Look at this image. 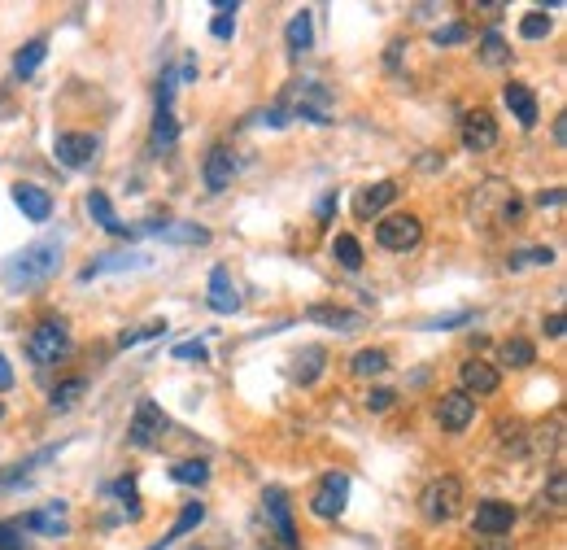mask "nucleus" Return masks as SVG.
Wrapping results in <instances>:
<instances>
[{
	"instance_id": "obj_9",
	"label": "nucleus",
	"mask_w": 567,
	"mask_h": 550,
	"mask_svg": "<svg viewBox=\"0 0 567 550\" xmlns=\"http://www.w3.org/2000/svg\"><path fill=\"white\" fill-rule=\"evenodd\" d=\"M96 149H101V140L88 136V131H62V136L53 140V153L57 162L70 166V171H83V166H92Z\"/></svg>"
},
{
	"instance_id": "obj_48",
	"label": "nucleus",
	"mask_w": 567,
	"mask_h": 550,
	"mask_svg": "<svg viewBox=\"0 0 567 550\" xmlns=\"http://www.w3.org/2000/svg\"><path fill=\"white\" fill-rule=\"evenodd\" d=\"M537 206H563V188H550V193H541Z\"/></svg>"
},
{
	"instance_id": "obj_29",
	"label": "nucleus",
	"mask_w": 567,
	"mask_h": 550,
	"mask_svg": "<svg viewBox=\"0 0 567 550\" xmlns=\"http://www.w3.org/2000/svg\"><path fill=\"white\" fill-rule=\"evenodd\" d=\"M205 520V502H197V498H192V502H184V507H179V520L171 524V533H166V542H179V537H188L192 529H197V524Z\"/></svg>"
},
{
	"instance_id": "obj_36",
	"label": "nucleus",
	"mask_w": 567,
	"mask_h": 550,
	"mask_svg": "<svg viewBox=\"0 0 567 550\" xmlns=\"http://www.w3.org/2000/svg\"><path fill=\"white\" fill-rule=\"evenodd\" d=\"M550 31H554V22H550L546 9H533V14L520 18V35H524V40H546Z\"/></svg>"
},
{
	"instance_id": "obj_31",
	"label": "nucleus",
	"mask_w": 567,
	"mask_h": 550,
	"mask_svg": "<svg viewBox=\"0 0 567 550\" xmlns=\"http://www.w3.org/2000/svg\"><path fill=\"white\" fill-rule=\"evenodd\" d=\"M502 363H506V367H533V363H537L533 341H524V337L502 341Z\"/></svg>"
},
{
	"instance_id": "obj_45",
	"label": "nucleus",
	"mask_w": 567,
	"mask_h": 550,
	"mask_svg": "<svg viewBox=\"0 0 567 550\" xmlns=\"http://www.w3.org/2000/svg\"><path fill=\"white\" fill-rule=\"evenodd\" d=\"M563 324H567V319H563V310H554V315H546V324H541V328H546V337L559 341V337H563Z\"/></svg>"
},
{
	"instance_id": "obj_46",
	"label": "nucleus",
	"mask_w": 567,
	"mask_h": 550,
	"mask_svg": "<svg viewBox=\"0 0 567 550\" xmlns=\"http://www.w3.org/2000/svg\"><path fill=\"white\" fill-rule=\"evenodd\" d=\"M476 550H511V537H476Z\"/></svg>"
},
{
	"instance_id": "obj_18",
	"label": "nucleus",
	"mask_w": 567,
	"mask_h": 550,
	"mask_svg": "<svg viewBox=\"0 0 567 550\" xmlns=\"http://www.w3.org/2000/svg\"><path fill=\"white\" fill-rule=\"evenodd\" d=\"M22 533H44V537H62L66 533V502H48L40 511H27V516H18Z\"/></svg>"
},
{
	"instance_id": "obj_7",
	"label": "nucleus",
	"mask_w": 567,
	"mask_h": 550,
	"mask_svg": "<svg viewBox=\"0 0 567 550\" xmlns=\"http://www.w3.org/2000/svg\"><path fill=\"white\" fill-rule=\"evenodd\" d=\"M345 502H349V476L345 472H328L319 481L315 494H310V511H315L319 520H336L345 511Z\"/></svg>"
},
{
	"instance_id": "obj_34",
	"label": "nucleus",
	"mask_w": 567,
	"mask_h": 550,
	"mask_svg": "<svg viewBox=\"0 0 567 550\" xmlns=\"http://www.w3.org/2000/svg\"><path fill=\"white\" fill-rule=\"evenodd\" d=\"M554 262V249L550 245H537V249H515L511 258H506V267L520 271V267H550Z\"/></svg>"
},
{
	"instance_id": "obj_2",
	"label": "nucleus",
	"mask_w": 567,
	"mask_h": 550,
	"mask_svg": "<svg viewBox=\"0 0 567 550\" xmlns=\"http://www.w3.org/2000/svg\"><path fill=\"white\" fill-rule=\"evenodd\" d=\"M66 354H70V328H66V319H44V324L31 328L27 358H31L35 367H48V363H57V358H66Z\"/></svg>"
},
{
	"instance_id": "obj_3",
	"label": "nucleus",
	"mask_w": 567,
	"mask_h": 550,
	"mask_svg": "<svg viewBox=\"0 0 567 550\" xmlns=\"http://www.w3.org/2000/svg\"><path fill=\"white\" fill-rule=\"evenodd\" d=\"M419 507H424V516L432 524L454 520L458 507H463V481H458V476H441V481H432L424 494H419Z\"/></svg>"
},
{
	"instance_id": "obj_35",
	"label": "nucleus",
	"mask_w": 567,
	"mask_h": 550,
	"mask_svg": "<svg viewBox=\"0 0 567 550\" xmlns=\"http://www.w3.org/2000/svg\"><path fill=\"white\" fill-rule=\"evenodd\" d=\"M236 0H219L214 5V22H210V31L219 35V40H232V31H236Z\"/></svg>"
},
{
	"instance_id": "obj_6",
	"label": "nucleus",
	"mask_w": 567,
	"mask_h": 550,
	"mask_svg": "<svg viewBox=\"0 0 567 550\" xmlns=\"http://www.w3.org/2000/svg\"><path fill=\"white\" fill-rule=\"evenodd\" d=\"M171 433V420H166V411L158 402H149L144 398L140 406H136V415H131V428H127V441L136 450H149V446H158V441Z\"/></svg>"
},
{
	"instance_id": "obj_38",
	"label": "nucleus",
	"mask_w": 567,
	"mask_h": 550,
	"mask_svg": "<svg viewBox=\"0 0 567 550\" xmlns=\"http://www.w3.org/2000/svg\"><path fill=\"white\" fill-rule=\"evenodd\" d=\"M162 332H166V319H153V324H140V328L123 332V337H118V345H123V350H131V345H140V341H153V337H162Z\"/></svg>"
},
{
	"instance_id": "obj_26",
	"label": "nucleus",
	"mask_w": 567,
	"mask_h": 550,
	"mask_svg": "<svg viewBox=\"0 0 567 550\" xmlns=\"http://www.w3.org/2000/svg\"><path fill=\"white\" fill-rule=\"evenodd\" d=\"M44 57H48V40H44V35H35V40L22 44L18 57H14V79H31L35 70H40Z\"/></svg>"
},
{
	"instance_id": "obj_1",
	"label": "nucleus",
	"mask_w": 567,
	"mask_h": 550,
	"mask_svg": "<svg viewBox=\"0 0 567 550\" xmlns=\"http://www.w3.org/2000/svg\"><path fill=\"white\" fill-rule=\"evenodd\" d=\"M62 267V241H53V236H44V241H35L27 249H18L14 258L5 262V271H0V280H5L9 293H27V289H40L48 284Z\"/></svg>"
},
{
	"instance_id": "obj_50",
	"label": "nucleus",
	"mask_w": 567,
	"mask_h": 550,
	"mask_svg": "<svg viewBox=\"0 0 567 550\" xmlns=\"http://www.w3.org/2000/svg\"><path fill=\"white\" fill-rule=\"evenodd\" d=\"M563 140H567V123L563 118H554V145H563Z\"/></svg>"
},
{
	"instance_id": "obj_49",
	"label": "nucleus",
	"mask_w": 567,
	"mask_h": 550,
	"mask_svg": "<svg viewBox=\"0 0 567 550\" xmlns=\"http://www.w3.org/2000/svg\"><path fill=\"white\" fill-rule=\"evenodd\" d=\"M332 214H336V193L319 201V219H323V223H328V219H332Z\"/></svg>"
},
{
	"instance_id": "obj_43",
	"label": "nucleus",
	"mask_w": 567,
	"mask_h": 550,
	"mask_svg": "<svg viewBox=\"0 0 567 550\" xmlns=\"http://www.w3.org/2000/svg\"><path fill=\"white\" fill-rule=\"evenodd\" d=\"M393 398H397L393 389H371V393H367V411H389Z\"/></svg>"
},
{
	"instance_id": "obj_24",
	"label": "nucleus",
	"mask_w": 567,
	"mask_h": 550,
	"mask_svg": "<svg viewBox=\"0 0 567 550\" xmlns=\"http://www.w3.org/2000/svg\"><path fill=\"white\" fill-rule=\"evenodd\" d=\"M284 44H288V53H306L310 44H315V14H310V9L293 14V22L284 27Z\"/></svg>"
},
{
	"instance_id": "obj_23",
	"label": "nucleus",
	"mask_w": 567,
	"mask_h": 550,
	"mask_svg": "<svg viewBox=\"0 0 567 550\" xmlns=\"http://www.w3.org/2000/svg\"><path fill=\"white\" fill-rule=\"evenodd\" d=\"M306 319L310 324H328L336 332H354L358 324H363V315H358V310H345V306H310Z\"/></svg>"
},
{
	"instance_id": "obj_52",
	"label": "nucleus",
	"mask_w": 567,
	"mask_h": 550,
	"mask_svg": "<svg viewBox=\"0 0 567 550\" xmlns=\"http://www.w3.org/2000/svg\"><path fill=\"white\" fill-rule=\"evenodd\" d=\"M192 550H201V546H192Z\"/></svg>"
},
{
	"instance_id": "obj_5",
	"label": "nucleus",
	"mask_w": 567,
	"mask_h": 550,
	"mask_svg": "<svg viewBox=\"0 0 567 550\" xmlns=\"http://www.w3.org/2000/svg\"><path fill=\"white\" fill-rule=\"evenodd\" d=\"M293 118H306V123H319V127H328L332 118H328V110H332V92L323 88L319 79H297L293 83Z\"/></svg>"
},
{
	"instance_id": "obj_8",
	"label": "nucleus",
	"mask_w": 567,
	"mask_h": 550,
	"mask_svg": "<svg viewBox=\"0 0 567 550\" xmlns=\"http://www.w3.org/2000/svg\"><path fill=\"white\" fill-rule=\"evenodd\" d=\"M262 511H267V520H271L275 537H280V546H284V550H297V524H293V507H288V494H284L280 485H271L267 494H262Z\"/></svg>"
},
{
	"instance_id": "obj_40",
	"label": "nucleus",
	"mask_w": 567,
	"mask_h": 550,
	"mask_svg": "<svg viewBox=\"0 0 567 550\" xmlns=\"http://www.w3.org/2000/svg\"><path fill=\"white\" fill-rule=\"evenodd\" d=\"M27 546V533H22L18 520H0V550H22Z\"/></svg>"
},
{
	"instance_id": "obj_32",
	"label": "nucleus",
	"mask_w": 567,
	"mask_h": 550,
	"mask_svg": "<svg viewBox=\"0 0 567 550\" xmlns=\"http://www.w3.org/2000/svg\"><path fill=\"white\" fill-rule=\"evenodd\" d=\"M480 62H485V66H506V62H511V49H506V40L498 31L480 35Z\"/></svg>"
},
{
	"instance_id": "obj_27",
	"label": "nucleus",
	"mask_w": 567,
	"mask_h": 550,
	"mask_svg": "<svg viewBox=\"0 0 567 550\" xmlns=\"http://www.w3.org/2000/svg\"><path fill=\"white\" fill-rule=\"evenodd\" d=\"M175 140H179L175 105H158V118H153V149H175Z\"/></svg>"
},
{
	"instance_id": "obj_22",
	"label": "nucleus",
	"mask_w": 567,
	"mask_h": 550,
	"mask_svg": "<svg viewBox=\"0 0 567 550\" xmlns=\"http://www.w3.org/2000/svg\"><path fill=\"white\" fill-rule=\"evenodd\" d=\"M506 105H511V114L520 118V127H537V118H541V110H537V92L528 88V83H506Z\"/></svg>"
},
{
	"instance_id": "obj_44",
	"label": "nucleus",
	"mask_w": 567,
	"mask_h": 550,
	"mask_svg": "<svg viewBox=\"0 0 567 550\" xmlns=\"http://www.w3.org/2000/svg\"><path fill=\"white\" fill-rule=\"evenodd\" d=\"M467 319H472V315H467V310H458V315H441V319H432V324H428V328H437V332H445V328H458V324H467Z\"/></svg>"
},
{
	"instance_id": "obj_39",
	"label": "nucleus",
	"mask_w": 567,
	"mask_h": 550,
	"mask_svg": "<svg viewBox=\"0 0 567 550\" xmlns=\"http://www.w3.org/2000/svg\"><path fill=\"white\" fill-rule=\"evenodd\" d=\"M563 498H567V472H563V468H554V472H550V489L541 494V507L550 502V507L559 511V507H563Z\"/></svg>"
},
{
	"instance_id": "obj_25",
	"label": "nucleus",
	"mask_w": 567,
	"mask_h": 550,
	"mask_svg": "<svg viewBox=\"0 0 567 550\" xmlns=\"http://www.w3.org/2000/svg\"><path fill=\"white\" fill-rule=\"evenodd\" d=\"M293 376H297V385H315V380L323 376V363H328V350L323 345H306L297 358H293Z\"/></svg>"
},
{
	"instance_id": "obj_12",
	"label": "nucleus",
	"mask_w": 567,
	"mask_h": 550,
	"mask_svg": "<svg viewBox=\"0 0 567 550\" xmlns=\"http://www.w3.org/2000/svg\"><path fill=\"white\" fill-rule=\"evenodd\" d=\"M511 524H515V507H511V502L485 498L476 507V533L480 537H506V533H511Z\"/></svg>"
},
{
	"instance_id": "obj_15",
	"label": "nucleus",
	"mask_w": 567,
	"mask_h": 550,
	"mask_svg": "<svg viewBox=\"0 0 567 550\" xmlns=\"http://www.w3.org/2000/svg\"><path fill=\"white\" fill-rule=\"evenodd\" d=\"M136 236H162V241H171V245H205L210 241V232L197 223H140Z\"/></svg>"
},
{
	"instance_id": "obj_47",
	"label": "nucleus",
	"mask_w": 567,
	"mask_h": 550,
	"mask_svg": "<svg viewBox=\"0 0 567 550\" xmlns=\"http://www.w3.org/2000/svg\"><path fill=\"white\" fill-rule=\"evenodd\" d=\"M14 389V367H9V358L0 354V393H9Z\"/></svg>"
},
{
	"instance_id": "obj_30",
	"label": "nucleus",
	"mask_w": 567,
	"mask_h": 550,
	"mask_svg": "<svg viewBox=\"0 0 567 550\" xmlns=\"http://www.w3.org/2000/svg\"><path fill=\"white\" fill-rule=\"evenodd\" d=\"M332 258L341 262L345 271H358V267H363V245H358V236H349V232L336 236V241H332Z\"/></svg>"
},
{
	"instance_id": "obj_28",
	"label": "nucleus",
	"mask_w": 567,
	"mask_h": 550,
	"mask_svg": "<svg viewBox=\"0 0 567 550\" xmlns=\"http://www.w3.org/2000/svg\"><path fill=\"white\" fill-rule=\"evenodd\" d=\"M83 393H88V376H70V380H62V385L48 393V406H53V411H70Z\"/></svg>"
},
{
	"instance_id": "obj_20",
	"label": "nucleus",
	"mask_w": 567,
	"mask_h": 550,
	"mask_svg": "<svg viewBox=\"0 0 567 550\" xmlns=\"http://www.w3.org/2000/svg\"><path fill=\"white\" fill-rule=\"evenodd\" d=\"M14 201L31 223H48V214H53V197L40 184H14Z\"/></svg>"
},
{
	"instance_id": "obj_10",
	"label": "nucleus",
	"mask_w": 567,
	"mask_h": 550,
	"mask_svg": "<svg viewBox=\"0 0 567 550\" xmlns=\"http://www.w3.org/2000/svg\"><path fill=\"white\" fill-rule=\"evenodd\" d=\"M502 376L493 363H480V358H467L463 367H458V393H467V398H489V393H498Z\"/></svg>"
},
{
	"instance_id": "obj_16",
	"label": "nucleus",
	"mask_w": 567,
	"mask_h": 550,
	"mask_svg": "<svg viewBox=\"0 0 567 550\" xmlns=\"http://www.w3.org/2000/svg\"><path fill=\"white\" fill-rule=\"evenodd\" d=\"M393 201H397V184H393V179H380V184L358 188L354 214H358V219H376V214H380V210H389Z\"/></svg>"
},
{
	"instance_id": "obj_51",
	"label": "nucleus",
	"mask_w": 567,
	"mask_h": 550,
	"mask_svg": "<svg viewBox=\"0 0 567 550\" xmlns=\"http://www.w3.org/2000/svg\"><path fill=\"white\" fill-rule=\"evenodd\" d=\"M149 550H171V542H166V537H162V542H153Z\"/></svg>"
},
{
	"instance_id": "obj_4",
	"label": "nucleus",
	"mask_w": 567,
	"mask_h": 550,
	"mask_svg": "<svg viewBox=\"0 0 567 550\" xmlns=\"http://www.w3.org/2000/svg\"><path fill=\"white\" fill-rule=\"evenodd\" d=\"M424 241V223L419 214H389V219L376 223V245L389 249V254H406Z\"/></svg>"
},
{
	"instance_id": "obj_19",
	"label": "nucleus",
	"mask_w": 567,
	"mask_h": 550,
	"mask_svg": "<svg viewBox=\"0 0 567 550\" xmlns=\"http://www.w3.org/2000/svg\"><path fill=\"white\" fill-rule=\"evenodd\" d=\"M140 267H149V254H101L79 271V280L88 284L96 275H118V271H140Z\"/></svg>"
},
{
	"instance_id": "obj_41",
	"label": "nucleus",
	"mask_w": 567,
	"mask_h": 550,
	"mask_svg": "<svg viewBox=\"0 0 567 550\" xmlns=\"http://www.w3.org/2000/svg\"><path fill=\"white\" fill-rule=\"evenodd\" d=\"M463 40H467L463 22H450V27H441L437 35H432V44H437V49H445V44H463Z\"/></svg>"
},
{
	"instance_id": "obj_13",
	"label": "nucleus",
	"mask_w": 567,
	"mask_h": 550,
	"mask_svg": "<svg viewBox=\"0 0 567 550\" xmlns=\"http://www.w3.org/2000/svg\"><path fill=\"white\" fill-rule=\"evenodd\" d=\"M437 420H441V428L445 433H463L467 424L476 420V402L467 398V393H441V402H437Z\"/></svg>"
},
{
	"instance_id": "obj_33",
	"label": "nucleus",
	"mask_w": 567,
	"mask_h": 550,
	"mask_svg": "<svg viewBox=\"0 0 567 550\" xmlns=\"http://www.w3.org/2000/svg\"><path fill=\"white\" fill-rule=\"evenodd\" d=\"M171 481H179V485H205V481H210V463H205V459H184V463H175V468H171Z\"/></svg>"
},
{
	"instance_id": "obj_14",
	"label": "nucleus",
	"mask_w": 567,
	"mask_h": 550,
	"mask_svg": "<svg viewBox=\"0 0 567 550\" xmlns=\"http://www.w3.org/2000/svg\"><path fill=\"white\" fill-rule=\"evenodd\" d=\"M201 175H205V188H210V193H223V188H232V175H236L232 149H227V145H214L210 153H205Z\"/></svg>"
},
{
	"instance_id": "obj_42",
	"label": "nucleus",
	"mask_w": 567,
	"mask_h": 550,
	"mask_svg": "<svg viewBox=\"0 0 567 550\" xmlns=\"http://www.w3.org/2000/svg\"><path fill=\"white\" fill-rule=\"evenodd\" d=\"M171 354H175V358H197V363H205V358H210V350H205V341H179Z\"/></svg>"
},
{
	"instance_id": "obj_21",
	"label": "nucleus",
	"mask_w": 567,
	"mask_h": 550,
	"mask_svg": "<svg viewBox=\"0 0 567 550\" xmlns=\"http://www.w3.org/2000/svg\"><path fill=\"white\" fill-rule=\"evenodd\" d=\"M88 214H92V219L101 223V227H105V232H110V236H123V241H131V236H136V227L118 219V214H114V206H110V197H105V193H96V188L88 193Z\"/></svg>"
},
{
	"instance_id": "obj_37",
	"label": "nucleus",
	"mask_w": 567,
	"mask_h": 550,
	"mask_svg": "<svg viewBox=\"0 0 567 550\" xmlns=\"http://www.w3.org/2000/svg\"><path fill=\"white\" fill-rule=\"evenodd\" d=\"M389 367V354L384 350H358L354 354V376H380Z\"/></svg>"
},
{
	"instance_id": "obj_17",
	"label": "nucleus",
	"mask_w": 567,
	"mask_h": 550,
	"mask_svg": "<svg viewBox=\"0 0 567 550\" xmlns=\"http://www.w3.org/2000/svg\"><path fill=\"white\" fill-rule=\"evenodd\" d=\"M205 302H210L214 315H236L240 310V293H236V280H232V271L227 267L210 271V297H205Z\"/></svg>"
},
{
	"instance_id": "obj_11",
	"label": "nucleus",
	"mask_w": 567,
	"mask_h": 550,
	"mask_svg": "<svg viewBox=\"0 0 567 550\" xmlns=\"http://www.w3.org/2000/svg\"><path fill=\"white\" fill-rule=\"evenodd\" d=\"M458 136H463V145L472 153H489L498 145V123H493V114L472 110V114H463V123H458Z\"/></svg>"
}]
</instances>
